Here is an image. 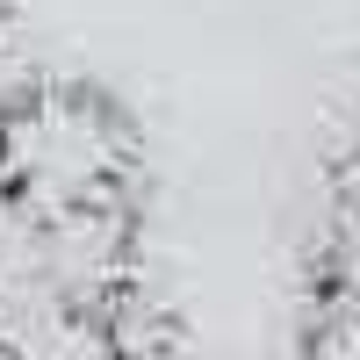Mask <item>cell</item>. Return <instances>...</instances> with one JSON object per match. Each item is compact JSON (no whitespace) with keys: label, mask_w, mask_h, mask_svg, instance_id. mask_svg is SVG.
Instances as JSON below:
<instances>
[{"label":"cell","mask_w":360,"mask_h":360,"mask_svg":"<svg viewBox=\"0 0 360 360\" xmlns=\"http://www.w3.org/2000/svg\"><path fill=\"white\" fill-rule=\"evenodd\" d=\"M137 123L86 79H29L0 101V195L65 217V209H130Z\"/></svg>","instance_id":"6da1fadb"},{"label":"cell","mask_w":360,"mask_h":360,"mask_svg":"<svg viewBox=\"0 0 360 360\" xmlns=\"http://www.w3.org/2000/svg\"><path fill=\"white\" fill-rule=\"evenodd\" d=\"M310 360H360V166L339 188V217L317 259V303H310Z\"/></svg>","instance_id":"7a4b0ae2"},{"label":"cell","mask_w":360,"mask_h":360,"mask_svg":"<svg viewBox=\"0 0 360 360\" xmlns=\"http://www.w3.org/2000/svg\"><path fill=\"white\" fill-rule=\"evenodd\" d=\"M0 360H123L101 310L79 303H29L0 317Z\"/></svg>","instance_id":"3957f363"},{"label":"cell","mask_w":360,"mask_h":360,"mask_svg":"<svg viewBox=\"0 0 360 360\" xmlns=\"http://www.w3.org/2000/svg\"><path fill=\"white\" fill-rule=\"evenodd\" d=\"M8 15H15V0H0V29H8Z\"/></svg>","instance_id":"277c9868"}]
</instances>
